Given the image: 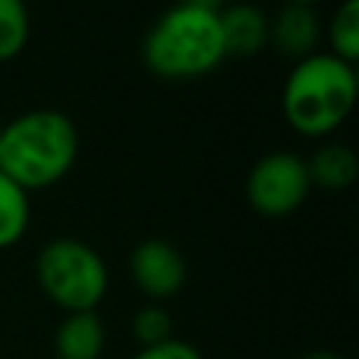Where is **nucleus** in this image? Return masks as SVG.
Wrapping results in <instances>:
<instances>
[{
  "instance_id": "f257e3e1",
  "label": "nucleus",
  "mask_w": 359,
  "mask_h": 359,
  "mask_svg": "<svg viewBox=\"0 0 359 359\" xmlns=\"http://www.w3.org/2000/svg\"><path fill=\"white\" fill-rule=\"evenodd\" d=\"M76 157L79 132L62 109H28L0 129V171L28 194L62 182Z\"/></svg>"
},
{
  "instance_id": "f03ea898",
  "label": "nucleus",
  "mask_w": 359,
  "mask_h": 359,
  "mask_svg": "<svg viewBox=\"0 0 359 359\" xmlns=\"http://www.w3.org/2000/svg\"><path fill=\"white\" fill-rule=\"evenodd\" d=\"M359 79L356 65L337 59L328 50H314L297 59L280 87L283 121L303 137L337 132L356 107Z\"/></svg>"
},
{
  "instance_id": "7ed1b4c3",
  "label": "nucleus",
  "mask_w": 359,
  "mask_h": 359,
  "mask_svg": "<svg viewBox=\"0 0 359 359\" xmlns=\"http://www.w3.org/2000/svg\"><path fill=\"white\" fill-rule=\"evenodd\" d=\"M224 36L216 11L174 3L143 36L140 59L165 81H188L213 73L224 62Z\"/></svg>"
},
{
  "instance_id": "20e7f679",
  "label": "nucleus",
  "mask_w": 359,
  "mask_h": 359,
  "mask_svg": "<svg viewBox=\"0 0 359 359\" xmlns=\"http://www.w3.org/2000/svg\"><path fill=\"white\" fill-rule=\"evenodd\" d=\"M34 275L42 294L65 314L95 311L109 289V269L101 252L73 236L50 238L36 252Z\"/></svg>"
},
{
  "instance_id": "39448f33",
  "label": "nucleus",
  "mask_w": 359,
  "mask_h": 359,
  "mask_svg": "<svg viewBox=\"0 0 359 359\" xmlns=\"http://www.w3.org/2000/svg\"><path fill=\"white\" fill-rule=\"evenodd\" d=\"M244 191L250 208L258 216L266 219L289 216L306 202L311 191L306 160L297 157L294 151H269L250 168Z\"/></svg>"
},
{
  "instance_id": "423d86ee",
  "label": "nucleus",
  "mask_w": 359,
  "mask_h": 359,
  "mask_svg": "<svg viewBox=\"0 0 359 359\" xmlns=\"http://www.w3.org/2000/svg\"><path fill=\"white\" fill-rule=\"evenodd\" d=\"M129 278L151 303H160L185 286L188 264L171 241L154 236L143 238L129 252Z\"/></svg>"
},
{
  "instance_id": "0eeeda50",
  "label": "nucleus",
  "mask_w": 359,
  "mask_h": 359,
  "mask_svg": "<svg viewBox=\"0 0 359 359\" xmlns=\"http://www.w3.org/2000/svg\"><path fill=\"white\" fill-rule=\"evenodd\" d=\"M269 42L278 53L289 59H306L317 50L320 42V17L311 6L283 3L275 20H269Z\"/></svg>"
},
{
  "instance_id": "6e6552de",
  "label": "nucleus",
  "mask_w": 359,
  "mask_h": 359,
  "mask_svg": "<svg viewBox=\"0 0 359 359\" xmlns=\"http://www.w3.org/2000/svg\"><path fill=\"white\" fill-rule=\"evenodd\" d=\"M227 56H255L269 42V17L252 3H230L219 11Z\"/></svg>"
},
{
  "instance_id": "1a4fd4ad",
  "label": "nucleus",
  "mask_w": 359,
  "mask_h": 359,
  "mask_svg": "<svg viewBox=\"0 0 359 359\" xmlns=\"http://www.w3.org/2000/svg\"><path fill=\"white\" fill-rule=\"evenodd\" d=\"M107 348V328L98 311L65 314L53 331L56 359H101Z\"/></svg>"
},
{
  "instance_id": "9d476101",
  "label": "nucleus",
  "mask_w": 359,
  "mask_h": 359,
  "mask_svg": "<svg viewBox=\"0 0 359 359\" xmlns=\"http://www.w3.org/2000/svg\"><path fill=\"white\" fill-rule=\"evenodd\" d=\"M309 168V180L317 188L325 191H345L356 182L359 177V160L356 151L345 143H325L320 146L311 160H306Z\"/></svg>"
},
{
  "instance_id": "9b49d317",
  "label": "nucleus",
  "mask_w": 359,
  "mask_h": 359,
  "mask_svg": "<svg viewBox=\"0 0 359 359\" xmlns=\"http://www.w3.org/2000/svg\"><path fill=\"white\" fill-rule=\"evenodd\" d=\"M31 224V199L17 182L0 171V250L14 247Z\"/></svg>"
},
{
  "instance_id": "f8f14e48",
  "label": "nucleus",
  "mask_w": 359,
  "mask_h": 359,
  "mask_svg": "<svg viewBox=\"0 0 359 359\" xmlns=\"http://www.w3.org/2000/svg\"><path fill=\"white\" fill-rule=\"evenodd\" d=\"M328 36V53H334L337 59L356 65L359 59V0H342L337 6V11L328 20L325 28Z\"/></svg>"
},
{
  "instance_id": "ddd939ff",
  "label": "nucleus",
  "mask_w": 359,
  "mask_h": 359,
  "mask_svg": "<svg viewBox=\"0 0 359 359\" xmlns=\"http://www.w3.org/2000/svg\"><path fill=\"white\" fill-rule=\"evenodd\" d=\"M31 36V14L25 0H0V62L17 59Z\"/></svg>"
},
{
  "instance_id": "4468645a",
  "label": "nucleus",
  "mask_w": 359,
  "mask_h": 359,
  "mask_svg": "<svg viewBox=\"0 0 359 359\" xmlns=\"http://www.w3.org/2000/svg\"><path fill=\"white\" fill-rule=\"evenodd\" d=\"M171 328H174V320L160 303H149V306L137 309L132 323H129L132 339L140 348H151V345H160V342L171 339Z\"/></svg>"
},
{
  "instance_id": "2eb2a0df",
  "label": "nucleus",
  "mask_w": 359,
  "mask_h": 359,
  "mask_svg": "<svg viewBox=\"0 0 359 359\" xmlns=\"http://www.w3.org/2000/svg\"><path fill=\"white\" fill-rule=\"evenodd\" d=\"M129 359H205L202 351L185 339H165L160 345H151V348H140L137 353H132Z\"/></svg>"
},
{
  "instance_id": "dca6fc26",
  "label": "nucleus",
  "mask_w": 359,
  "mask_h": 359,
  "mask_svg": "<svg viewBox=\"0 0 359 359\" xmlns=\"http://www.w3.org/2000/svg\"><path fill=\"white\" fill-rule=\"evenodd\" d=\"M177 3H185V6H194V8H205V11H222L224 8V0H177Z\"/></svg>"
},
{
  "instance_id": "f3484780",
  "label": "nucleus",
  "mask_w": 359,
  "mask_h": 359,
  "mask_svg": "<svg viewBox=\"0 0 359 359\" xmlns=\"http://www.w3.org/2000/svg\"><path fill=\"white\" fill-rule=\"evenodd\" d=\"M300 359H345V356L342 353H334V351H309Z\"/></svg>"
},
{
  "instance_id": "a211bd4d",
  "label": "nucleus",
  "mask_w": 359,
  "mask_h": 359,
  "mask_svg": "<svg viewBox=\"0 0 359 359\" xmlns=\"http://www.w3.org/2000/svg\"><path fill=\"white\" fill-rule=\"evenodd\" d=\"M283 3H292V6H314L317 0H283Z\"/></svg>"
}]
</instances>
